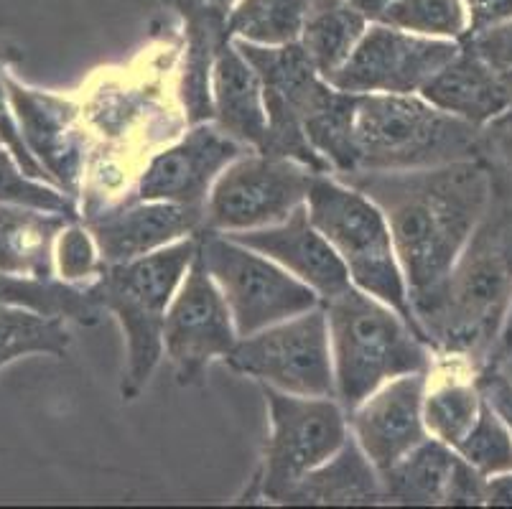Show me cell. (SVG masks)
I'll use <instances>...</instances> for the list:
<instances>
[{
    "label": "cell",
    "instance_id": "cell-29",
    "mask_svg": "<svg viewBox=\"0 0 512 509\" xmlns=\"http://www.w3.org/2000/svg\"><path fill=\"white\" fill-rule=\"evenodd\" d=\"M69 344L72 336L62 319H49L26 308L0 303V367L29 354L64 357Z\"/></svg>",
    "mask_w": 512,
    "mask_h": 509
},
{
    "label": "cell",
    "instance_id": "cell-32",
    "mask_svg": "<svg viewBox=\"0 0 512 509\" xmlns=\"http://www.w3.org/2000/svg\"><path fill=\"white\" fill-rule=\"evenodd\" d=\"M0 204H18V207L64 214L69 219H82L74 196L54 184L29 179L6 146H0Z\"/></svg>",
    "mask_w": 512,
    "mask_h": 509
},
{
    "label": "cell",
    "instance_id": "cell-40",
    "mask_svg": "<svg viewBox=\"0 0 512 509\" xmlns=\"http://www.w3.org/2000/svg\"><path fill=\"white\" fill-rule=\"evenodd\" d=\"M484 504H490V507H512V471L487 476Z\"/></svg>",
    "mask_w": 512,
    "mask_h": 509
},
{
    "label": "cell",
    "instance_id": "cell-38",
    "mask_svg": "<svg viewBox=\"0 0 512 509\" xmlns=\"http://www.w3.org/2000/svg\"><path fill=\"white\" fill-rule=\"evenodd\" d=\"M464 6L469 13V34L512 18V0H464Z\"/></svg>",
    "mask_w": 512,
    "mask_h": 509
},
{
    "label": "cell",
    "instance_id": "cell-6",
    "mask_svg": "<svg viewBox=\"0 0 512 509\" xmlns=\"http://www.w3.org/2000/svg\"><path fill=\"white\" fill-rule=\"evenodd\" d=\"M479 143L482 128L421 95H357V171H416L469 161L479 158Z\"/></svg>",
    "mask_w": 512,
    "mask_h": 509
},
{
    "label": "cell",
    "instance_id": "cell-23",
    "mask_svg": "<svg viewBox=\"0 0 512 509\" xmlns=\"http://www.w3.org/2000/svg\"><path fill=\"white\" fill-rule=\"evenodd\" d=\"M385 502L383 479L355 436L349 433L332 459L301 479L283 504H380Z\"/></svg>",
    "mask_w": 512,
    "mask_h": 509
},
{
    "label": "cell",
    "instance_id": "cell-35",
    "mask_svg": "<svg viewBox=\"0 0 512 509\" xmlns=\"http://www.w3.org/2000/svg\"><path fill=\"white\" fill-rule=\"evenodd\" d=\"M0 143H3V146L13 153V158H16L18 166H21V171L29 176V179L46 181V184H51V179H49V174L44 171V166L36 161L34 153L29 151V146H26V140H23L21 128H18V120H16V115H13L11 97H8L6 82H3V72H0Z\"/></svg>",
    "mask_w": 512,
    "mask_h": 509
},
{
    "label": "cell",
    "instance_id": "cell-45",
    "mask_svg": "<svg viewBox=\"0 0 512 509\" xmlns=\"http://www.w3.org/2000/svg\"><path fill=\"white\" fill-rule=\"evenodd\" d=\"M492 405H495V403H492ZM495 408H497V405H495ZM497 410H500L502 418L507 420V426H510V431H512V410H505V408H497Z\"/></svg>",
    "mask_w": 512,
    "mask_h": 509
},
{
    "label": "cell",
    "instance_id": "cell-24",
    "mask_svg": "<svg viewBox=\"0 0 512 509\" xmlns=\"http://www.w3.org/2000/svg\"><path fill=\"white\" fill-rule=\"evenodd\" d=\"M74 219L18 204H0V273L54 278V245Z\"/></svg>",
    "mask_w": 512,
    "mask_h": 509
},
{
    "label": "cell",
    "instance_id": "cell-31",
    "mask_svg": "<svg viewBox=\"0 0 512 509\" xmlns=\"http://www.w3.org/2000/svg\"><path fill=\"white\" fill-rule=\"evenodd\" d=\"M454 451L484 476L512 471V431L487 395L477 423Z\"/></svg>",
    "mask_w": 512,
    "mask_h": 509
},
{
    "label": "cell",
    "instance_id": "cell-18",
    "mask_svg": "<svg viewBox=\"0 0 512 509\" xmlns=\"http://www.w3.org/2000/svg\"><path fill=\"white\" fill-rule=\"evenodd\" d=\"M82 222L95 235L102 265H118L199 235L204 230V209L169 202H123Z\"/></svg>",
    "mask_w": 512,
    "mask_h": 509
},
{
    "label": "cell",
    "instance_id": "cell-17",
    "mask_svg": "<svg viewBox=\"0 0 512 509\" xmlns=\"http://www.w3.org/2000/svg\"><path fill=\"white\" fill-rule=\"evenodd\" d=\"M426 385L428 372L395 377L349 410V433L380 474L428 438L423 423Z\"/></svg>",
    "mask_w": 512,
    "mask_h": 509
},
{
    "label": "cell",
    "instance_id": "cell-13",
    "mask_svg": "<svg viewBox=\"0 0 512 509\" xmlns=\"http://www.w3.org/2000/svg\"><path fill=\"white\" fill-rule=\"evenodd\" d=\"M462 49V41L428 39L372 21L347 62L327 82L349 95H418Z\"/></svg>",
    "mask_w": 512,
    "mask_h": 509
},
{
    "label": "cell",
    "instance_id": "cell-43",
    "mask_svg": "<svg viewBox=\"0 0 512 509\" xmlns=\"http://www.w3.org/2000/svg\"><path fill=\"white\" fill-rule=\"evenodd\" d=\"M490 370H495V372H500V377L502 380L507 382V385L512 387V357H507V359H502L500 364H495V367H490Z\"/></svg>",
    "mask_w": 512,
    "mask_h": 509
},
{
    "label": "cell",
    "instance_id": "cell-42",
    "mask_svg": "<svg viewBox=\"0 0 512 509\" xmlns=\"http://www.w3.org/2000/svg\"><path fill=\"white\" fill-rule=\"evenodd\" d=\"M357 6L362 8V13H365L370 21H377V16H380V11H383L385 6H388L390 0H355Z\"/></svg>",
    "mask_w": 512,
    "mask_h": 509
},
{
    "label": "cell",
    "instance_id": "cell-36",
    "mask_svg": "<svg viewBox=\"0 0 512 509\" xmlns=\"http://www.w3.org/2000/svg\"><path fill=\"white\" fill-rule=\"evenodd\" d=\"M462 41H467L484 62L512 82V18L490 28H482V31L469 34Z\"/></svg>",
    "mask_w": 512,
    "mask_h": 509
},
{
    "label": "cell",
    "instance_id": "cell-33",
    "mask_svg": "<svg viewBox=\"0 0 512 509\" xmlns=\"http://www.w3.org/2000/svg\"><path fill=\"white\" fill-rule=\"evenodd\" d=\"M54 270L67 283H92L102 270V255L95 235L82 219H74L59 232L54 245Z\"/></svg>",
    "mask_w": 512,
    "mask_h": 509
},
{
    "label": "cell",
    "instance_id": "cell-14",
    "mask_svg": "<svg viewBox=\"0 0 512 509\" xmlns=\"http://www.w3.org/2000/svg\"><path fill=\"white\" fill-rule=\"evenodd\" d=\"M237 339L230 306L197 250L192 268L166 311L164 354L174 367L176 382L184 387L204 382L212 362H225Z\"/></svg>",
    "mask_w": 512,
    "mask_h": 509
},
{
    "label": "cell",
    "instance_id": "cell-12",
    "mask_svg": "<svg viewBox=\"0 0 512 509\" xmlns=\"http://www.w3.org/2000/svg\"><path fill=\"white\" fill-rule=\"evenodd\" d=\"M316 176L293 158L245 151L214 181L204 204V230L232 235L283 222L306 204Z\"/></svg>",
    "mask_w": 512,
    "mask_h": 509
},
{
    "label": "cell",
    "instance_id": "cell-1",
    "mask_svg": "<svg viewBox=\"0 0 512 509\" xmlns=\"http://www.w3.org/2000/svg\"><path fill=\"white\" fill-rule=\"evenodd\" d=\"M337 179L383 209L421 331L469 235L497 199L490 166L469 158L416 171H357Z\"/></svg>",
    "mask_w": 512,
    "mask_h": 509
},
{
    "label": "cell",
    "instance_id": "cell-15",
    "mask_svg": "<svg viewBox=\"0 0 512 509\" xmlns=\"http://www.w3.org/2000/svg\"><path fill=\"white\" fill-rule=\"evenodd\" d=\"M3 82L29 151L44 166L51 184L77 199L92 153L82 105L54 92L31 90L11 72H3Z\"/></svg>",
    "mask_w": 512,
    "mask_h": 509
},
{
    "label": "cell",
    "instance_id": "cell-19",
    "mask_svg": "<svg viewBox=\"0 0 512 509\" xmlns=\"http://www.w3.org/2000/svg\"><path fill=\"white\" fill-rule=\"evenodd\" d=\"M227 237L263 252L265 258L276 260L301 283H306L321 298V303L352 286L342 258L332 242L316 230L306 204L293 209L283 222L248 232H232Z\"/></svg>",
    "mask_w": 512,
    "mask_h": 509
},
{
    "label": "cell",
    "instance_id": "cell-25",
    "mask_svg": "<svg viewBox=\"0 0 512 509\" xmlns=\"http://www.w3.org/2000/svg\"><path fill=\"white\" fill-rule=\"evenodd\" d=\"M0 303L34 311L49 319L74 321L95 326L105 308L95 293V283H67L62 278H34V275L0 273Z\"/></svg>",
    "mask_w": 512,
    "mask_h": 509
},
{
    "label": "cell",
    "instance_id": "cell-46",
    "mask_svg": "<svg viewBox=\"0 0 512 509\" xmlns=\"http://www.w3.org/2000/svg\"><path fill=\"white\" fill-rule=\"evenodd\" d=\"M0 146H3V143H0Z\"/></svg>",
    "mask_w": 512,
    "mask_h": 509
},
{
    "label": "cell",
    "instance_id": "cell-41",
    "mask_svg": "<svg viewBox=\"0 0 512 509\" xmlns=\"http://www.w3.org/2000/svg\"><path fill=\"white\" fill-rule=\"evenodd\" d=\"M507 357H512V306H510V314H507L505 319V326H502L500 331V339H497L495 349H492V357L487 367H495V364H500L502 359Z\"/></svg>",
    "mask_w": 512,
    "mask_h": 509
},
{
    "label": "cell",
    "instance_id": "cell-34",
    "mask_svg": "<svg viewBox=\"0 0 512 509\" xmlns=\"http://www.w3.org/2000/svg\"><path fill=\"white\" fill-rule=\"evenodd\" d=\"M479 158L490 166L497 191L512 186V107L482 128Z\"/></svg>",
    "mask_w": 512,
    "mask_h": 509
},
{
    "label": "cell",
    "instance_id": "cell-30",
    "mask_svg": "<svg viewBox=\"0 0 512 509\" xmlns=\"http://www.w3.org/2000/svg\"><path fill=\"white\" fill-rule=\"evenodd\" d=\"M377 23L428 39L462 41L469 36V13L464 0H390Z\"/></svg>",
    "mask_w": 512,
    "mask_h": 509
},
{
    "label": "cell",
    "instance_id": "cell-3",
    "mask_svg": "<svg viewBox=\"0 0 512 509\" xmlns=\"http://www.w3.org/2000/svg\"><path fill=\"white\" fill-rule=\"evenodd\" d=\"M512 306V199L497 196L444 283L439 303L421 321L436 357L487 370Z\"/></svg>",
    "mask_w": 512,
    "mask_h": 509
},
{
    "label": "cell",
    "instance_id": "cell-2",
    "mask_svg": "<svg viewBox=\"0 0 512 509\" xmlns=\"http://www.w3.org/2000/svg\"><path fill=\"white\" fill-rule=\"evenodd\" d=\"M181 59V41L164 39L141 56V67L100 69L82 105L92 143L82 181V219L128 196L143 166L189 123L179 97L169 100V74Z\"/></svg>",
    "mask_w": 512,
    "mask_h": 509
},
{
    "label": "cell",
    "instance_id": "cell-16",
    "mask_svg": "<svg viewBox=\"0 0 512 509\" xmlns=\"http://www.w3.org/2000/svg\"><path fill=\"white\" fill-rule=\"evenodd\" d=\"M245 151L248 148L222 133L212 120L189 125L143 166L123 202H169L204 209L214 181Z\"/></svg>",
    "mask_w": 512,
    "mask_h": 509
},
{
    "label": "cell",
    "instance_id": "cell-27",
    "mask_svg": "<svg viewBox=\"0 0 512 509\" xmlns=\"http://www.w3.org/2000/svg\"><path fill=\"white\" fill-rule=\"evenodd\" d=\"M370 23L355 0H311L299 44L327 79L347 62Z\"/></svg>",
    "mask_w": 512,
    "mask_h": 509
},
{
    "label": "cell",
    "instance_id": "cell-37",
    "mask_svg": "<svg viewBox=\"0 0 512 509\" xmlns=\"http://www.w3.org/2000/svg\"><path fill=\"white\" fill-rule=\"evenodd\" d=\"M484 487H487V476L479 474L469 461L459 456L446 492V507H479L484 504Z\"/></svg>",
    "mask_w": 512,
    "mask_h": 509
},
{
    "label": "cell",
    "instance_id": "cell-22",
    "mask_svg": "<svg viewBox=\"0 0 512 509\" xmlns=\"http://www.w3.org/2000/svg\"><path fill=\"white\" fill-rule=\"evenodd\" d=\"M479 372L459 359L436 357L428 370L423 395V423L428 436L456 448L477 423L484 405V392L477 382Z\"/></svg>",
    "mask_w": 512,
    "mask_h": 509
},
{
    "label": "cell",
    "instance_id": "cell-20",
    "mask_svg": "<svg viewBox=\"0 0 512 509\" xmlns=\"http://www.w3.org/2000/svg\"><path fill=\"white\" fill-rule=\"evenodd\" d=\"M418 95L454 118L484 128L512 107V82L462 41L459 54Z\"/></svg>",
    "mask_w": 512,
    "mask_h": 509
},
{
    "label": "cell",
    "instance_id": "cell-39",
    "mask_svg": "<svg viewBox=\"0 0 512 509\" xmlns=\"http://www.w3.org/2000/svg\"><path fill=\"white\" fill-rule=\"evenodd\" d=\"M477 382H479V387H482L484 395H487V398H490L497 408L512 410V387L502 380L500 372H495L487 367V370L479 372Z\"/></svg>",
    "mask_w": 512,
    "mask_h": 509
},
{
    "label": "cell",
    "instance_id": "cell-44",
    "mask_svg": "<svg viewBox=\"0 0 512 509\" xmlns=\"http://www.w3.org/2000/svg\"><path fill=\"white\" fill-rule=\"evenodd\" d=\"M199 3H204V6H209V8H217V11L230 13V8L235 6L237 0H199Z\"/></svg>",
    "mask_w": 512,
    "mask_h": 509
},
{
    "label": "cell",
    "instance_id": "cell-21",
    "mask_svg": "<svg viewBox=\"0 0 512 509\" xmlns=\"http://www.w3.org/2000/svg\"><path fill=\"white\" fill-rule=\"evenodd\" d=\"M212 123L248 151H263L268 133L263 82L232 39L214 56Z\"/></svg>",
    "mask_w": 512,
    "mask_h": 509
},
{
    "label": "cell",
    "instance_id": "cell-26",
    "mask_svg": "<svg viewBox=\"0 0 512 509\" xmlns=\"http://www.w3.org/2000/svg\"><path fill=\"white\" fill-rule=\"evenodd\" d=\"M456 461H459V454L454 448L428 436L411 454L380 474L385 502L406 504V507L446 504Z\"/></svg>",
    "mask_w": 512,
    "mask_h": 509
},
{
    "label": "cell",
    "instance_id": "cell-4",
    "mask_svg": "<svg viewBox=\"0 0 512 509\" xmlns=\"http://www.w3.org/2000/svg\"><path fill=\"white\" fill-rule=\"evenodd\" d=\"M332 342L334 382L342 408L355 410L395 377L428 372L436 354L393 306L349 286L321 303Z\"/></svg>",
    "mask_w": 512,
    "mask_h": 509
},
{
    "label": "cell",
    "instance_id": "cell-9",
    "mask_svg": "<svg viewBox=\"0 0 512 509\" xmlns=\"http://www.w3.org/2000/svg\"><path fill=\"white\" fill-rule=\"evenodd\" d=\"M199 258L220 286L240 339L321 306V298L283 265L222 232H199Z\"/></svg>",
    "mask_w": 512,
    "mask_h": 509
},
{
    "label": "cell",
    "instance_id": "cell-11",
    "mask_svg": "<svg viewBox=\"0 0 512 509\" xmlns=\"http://www.w3.org/2000/svg\"><path fill=\"white\" fill-rule=\"evenodd\" d=\"M225 364L240 375L253 377L260 385L276 387L291 395L337 398L324 306L242 336Z\"/></svg>",
    "mask_w": 512,
    "mask_h": 509
},
{
    "label": "cell",
    "instance_id": "cell-7",
    "mask_svg": "<svg viewBox=\"0 0 512 509\" xmlns=\"http://www.w3.org/2000/svg\"><path fill=\"white\" fill-rule=\"evenodd\" d=\"M306 209L316 230L332 242L342 258L352 286L393 306L418 331L408 301L406 278L400 270L383 209L360 189L332 174L316 176L306 199Z\"/></svg>",
    "mask_w": 512,
    "mask_h": 509
},
{
    "label": "cell",
    "instance_id": "cell-5",
    "mask_svg": "<svg viewBox=\"0 0 512 509\" xmlns=\"http://www.w3.org/2000/svg\"><path fill=\"white\" fill-rule=\"evenodd\" d=\"M199 235L118 265H102L95 283L100 306L118 319L125 336L123 400H136L164 357L166 311L192 268Z\"/></svg>",
    "mask_w": 512,
    "mask_h": 509
},
{
    "label": "cell",
    "instance_id": "cell-8",
    "mask_svg": "<svg viewBox=\"0 0 512 509\" xmlns=\"http://www.w3.org/2000/svg\"><path fill=\"white\" fill-rule=\"evenodd\" d=\"M268 405L271 433L263 464L240 502L283 504L309 471L332 459L349 438V418L337 398H306L260 385Z\"/></svg>",
    "mask_w": 512,
    "mask_h": 509
},
{
    "label": "cell",
    "instance_id": "cell-28",
    "mask_svg": "<svg viewBox=\"0 0 512 509\" xmlns=\"http://www.w3.org/2000/svg\"><path fill=\"white\" fill-rule=\"evenodd\" d=\"M311 0H237L227 13L230 39L283 46L301 39Z\"/></svg>",
    "mask_w": 512,
    "mask_h": 509
},
{
    "label": "cell",
    "instance_id": "cell-10",
    "mask_svg": "<svg viewBox=\"0 0 512 509\" xmlns=\"http://www.w3.org/2000/svg\"><path fill=\"white\" fill-rule=\"evenodd\" d=\"M237 49L253 64L263 82V102L268 115V133L260 153L293 158L314 168L316 174H332L327 161L306 138V123L316 110L327 105L334 87L321 77L299 41L283 46H258L237 41Z\"/></svg>",
    "mask_w": 512,
    "mask_h": 509
}]
</instances>
